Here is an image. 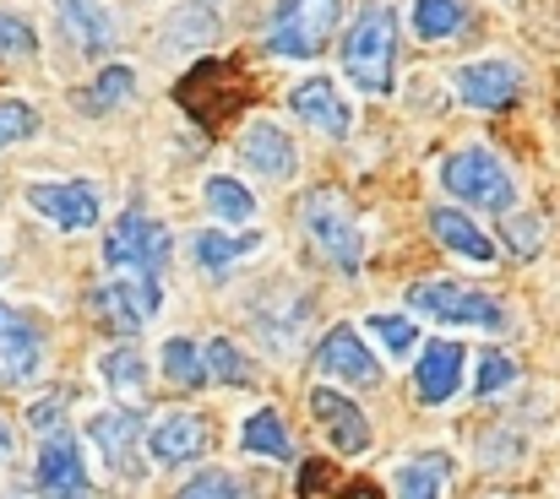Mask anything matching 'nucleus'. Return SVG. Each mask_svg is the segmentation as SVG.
Instances as JSON below:
<instances>
[{
  "label": "nucleus",
  "instance_id": "ddd939ff",
  "mask_svg": "<svg viewBox=\"0 0 560 499\" xmlns=\"http://www.w3.org/2000/svg\"><path fill=\"white\" fill-rule=\"evenodd\" d=\"M316 369L332 375V380H343V385H375V380H381V364H375L371 342L354 332V326H332V332L322 336Z\"/></svg>",
  "mask_w": 560,
  "mask_h": 499
},
{
  "label": "nucleus",
  "instance_id": "1a4fd4ad",
  "mask_svg": "<svg viewBox=\"0 0 560 499\" xmlns=\"http://www.w3.org/2000/svg\"><path fill=\"white\" fill-rule=\"evenodd\" d=\"M88 440H93L98 462H104L120 484L142 478V429H137L131 413H93V418H88Z\"/></svg>",
  "mask_w": 560,
  "mask_h": 499
},
{
  "label": "nucleus",
  "instance_id": "aec40b11",
  "mask_svg": "<svg viewBox=\"0 0 560 499\" xmlns=\"http://www.w3.org/2000/svg\"><path fill=\"white\" fill-rule=\"evenodd\" d=\"M430 234L452 250V256H463V261H479V266H490L501 250H495V239L468 217V212H457V206H435L430 212Z\"/></svg>",
  "mask_w": 560,
  "mask_h": 499
},
{
  "label": "nucleus",
  "instance_id": "6ab92c4d",
  "mask_svg": "<svg viewBox=\"0 0 560 499\" xmlns=\"http://www.w3.org/2000/svg\"><path fill=\"white\" fill-rule=\"evenodd\" d=\"M311 321V305L300 294H267V305H256V336L272 347V353H294L300 347V332Z\"/></svg>",
  "mask_w": 560,
  "mask_h": 499
},
{
  "label": "nucleus",
  "instance_id": "c85d7f7f",
  "mask_svg": "<svg viewBox=\"0 0 560 499\" xmlns=\"http://www.w3.org/2000/svg\"><path fill=\"white\" fill-rule=\"evenodd\" d=\"M463 22H468L463 0H413V33H419L424 44H446V38H457Z\"/></svg>",
  "mask_w": 560,
  "mask_h": 499
},
{
  "label": "nucleus",
  "instance_id": "9d476101",
  "mask_svg": "<svg viewBox=\"0 0 560 499\" xmlns=\"http://www.w3.org/2000/svg\"><path fill=\"white\" fill-rule=\"evenodd\" d=\"M452 87H457V98H463L468 109L495 115V109H506V104L523 93V71H517L512 60H468V66H457Z\"/></svg>",
  "mask_w": 560,
  "mask_h": 499
},
{
  "label": "nucleus",
  "instance_id": "20e7f679",
  "mask_svg": "<svg viewBox=\"0 0 560 499\" xmlns=\"http://www.w3.org/2000/svg\"><path fill=\"white\" fill-rule=\"evenodd\" d=\"M170 245H175V234L159 217H148L142 206H131V212H120V223L104 239V266H115L120 277H159L170 261Z\"/></svg>",
  "mask_w": 560,
  "mask_h": 499
},
{
  "label": "nucleus",
  "instance_id": "58836bf2",
  "mask_svg": "<svg viewBox=\"0 0 560 499\" xmlns=\"http://www.w3.org/2000/svg\"><path fill=\"white\" fill-rule=\"evenodd\" d=\"M11 451H16V435H11V424H5V418H0V462H5V456H11Z\"/></svg>",
  "mask_w": 560,
  "mask_h": 499
},
{
  "label": "nucleus",
  "instance_id": "7c9ffc66",
  "mask_svg": "<svg viewBox=\"0 0 560 499\" xmlns=\"http://www.w3.org/2000/svg\"><path fill=\"white\" fill-rule=\"evenodd\" d=\"M201 358H207V375H212V380H223V385H256V364H250L229 336H212V342L201 347Z\"/></svg>",
  "mask_w": 560,
  "mask_h": 499
},
{
  "label": "nucleus",
  "instance_id": "bb28decb",
  "mask_svg": "<svg viewBox=\"0 0 560 499\" xmlns=\"http://www.w3.org/2000/svg\"><path fill=\"white\" fill-rule=\"evenodd\" d=\"M201 201H207V212H212L223 228H234V223H250V217H256V195H250L240 179H229V174H212V179L201 185Z\"/></svg>",
  "mask_w": 560,
  "mask_h": 499
},
{
  "label": "nucleus",
  "instance_id": "0eeeda50",
  "mask_svg": "<svg viewBox=\"0 0 560 499\" xmlns=\"http://www.w3.org/2000/svg\"><path fill=\"white\" fill-rule=\"evenodd\" d=\"M88 305H93V316H98L115 336H137L153 316H159L164 294H159V277H115V283L93 288Z\"/></svg>",
  "mask_w": 560,
  "mask_h": 499
},
{
  "label": "nucleus",
  "instance_id": "c756f323",
  "mask_svg": "<svg viewBox=\"0 0 560 499\" xmlns=\"http://www.w3.org/2000/svg\"><path fill=\"white\" fill-rule=\"evenodd\" d=\"M137 93V71L131 66H104L98 76H93V87L82 93V109L88 115H109L115 104H126Z\"/></svg>",
  "mask_w": 560,
  "mask_h": 499
},
{
  "label": "nucleus",
  "instance_id": "f257e3e1",
  "mask_svg": "<svg viewBox=\"0 0 560 499\" xmlns=\"http://www.w3.org/2000/svg\"><path fill=\"white\" fill-rule=\"evenodd\" d=\"M392 60H397V11L365 5L354 16V27H343V76L360 93L386 98L392 93Z\"/></svg>",
  "mask_w": 560,
  "mask_h": 499
},
{
  "label": "nucleus",
  "instance_id": "f03ea898",
  "mask_svg": "<svg viewBox=\"0 0 560 499\" xmlns=\"http://www.w3.org/2000/svg\"><path fill=\"white\" fill-rule=\"evenodd\" d=\"M343 22V0H272L267 11V55L316 60Z\"/></svg>",
  "mask_w": 560,
  "mask_h": 499
},
{
  "label": "nucleus",
  "instance_id": "473e14b6",
  "mask_svg": "<svg viewBox=\"0 0 560 499\" xmlns=\"http://www.w3.org/2000/svg\"><path fill=\"white\" fill-rule=\"evenodd\" d=\"M517 385V364L506 353H479V369H474V391L479 396H501Z\"/></svg>",
  "mask_w": 560,
  "mask_h": 499
},
{
  "label": "nucleus",
  "instance_id": "72a5a7b5",
  "mask_svg": "<svg viewBox=\"0 0 560 499\" xmlns=\"http://www.w3.org/2000/svg\"><path fill=\"white\" fill-rule=\"evenodd\" d=\"M180 499H245V484H240V473H223V467H212V473H201V478H190Z\"/></svg>",
  "mask_w": 560,
  "mask_h": 499
},
{
  "label": "nucleus",
  "instance_id": "e433bc0d",
  "mask_svg": "<svg viewBox=\"0 0 560 499\" xmlns=\"http://www.w3.org/2000/svg\"><path fill=\"white\" fill-rule=\"evenodd\" d=\"M506 239H512V256L534 261L539 256V239H545V223L539 217H523V212H506Z\"/></svg>",
  "mask_w": 560,
  "mask_h": 499
},
{
  "label": "nucleus",
  "instance_id": "4468645a",
  "mask_svg": "<svg viewBox=\"0 0 560 499\" xmlns=\"http://www.w3.org/2000/svg\"><path fill=\"white\" fill-rule=\"evenodd\" d=\"M311 413H316V424L327 429V440H332L343 456L371 451V418H365L349 396H338L332 385H316V391H311Z\"/></svg>",
  "mask_w": 560,
  "mask_h": 499
},
{
  "label": "nucleus",
  "instance_id": "f3484780",
  "mask_svg": "<svg viewBox=\"0 0 560 499\" xmlns=\"http://www.w3.org/2000/svg\"><path fill=\"white\" fill-rule=\"evenodd\" d=\"M463 391V347L457 342H430L413 364V396L424 407H441Z\"/></svg>",
  "mask_w": 560,
  "mask_h": 499
},
{
  "label": "nucleus",
  "instance_id": "a211bd4d",
  "mask_svg": "<svg viewBox=\"0 0 560 499\" xmlns=\"http://www.w3.org/2000/svg\"><path fill=\"white\" fill-rule=\"evenodd\" d=\"M148 451H153V462H164V467L196 462V456L207 451V424H201V413H164V418L153 424V435H148Z\"/></svg>",
  "mask_w": 560,
  "mask_h": 499
},
{
  "label": "nucleus",
  "instance_id": "39448f33",
  "mask_svg": "<svg viewBox=\"0 0 560 499\" xmlns=\"http://www.w3.org/2000/svg\"><path fill=\"white\" fill-rule=\"evenodd\" d=\"M441 185H446L457 201L479 206V212H512V206H517V185H512L506 164H501L490 147H463V153H452V158L441 164Z\"/></svg>",
  "mask_w": 560,
  "mask_h": 499
},
{
  "label": "nucleus",
  "instance_id": "4c0bfd02",
  "mask_svg": "<svg viewBox=\"0 0 560 499\" xmlns=\"http://www.w3.org/2000/svg\"><path fill=\"white\" fill-rule=\"evenodd\" d=\"M60 413H66V391H55V396H38V402L27 407V424H33L38 435H55V429H60Z\"/></svg>",
  "mask_w": 560,
  "mask_h": 499
},
{
  "label": "nucleus",
  "instance_id": "f704fd0d",
  "mask_svg": "<svg viewBox=\"0 0 560 499\" xmlns=\"http://www.w3.org/2000/svg\"><path fill=\"white\" fill-rule=\"evenodd\" d=\"M33 131H38V115H33L22 98H5V104H0V153L16 147V142H27Z\"/></svg>",
  "mask_w": 560,
  "mask_h": 499
},
{
  "label": "nucleus",
  "instance_id": "4be33fe9",
  "mask_svg": "<svg viewBox=\"0 0 560 499\" xmlns=\"http://www.w3.org/2000/svg\"><path fill=\"white\" fill-rule=\"evenodd\" d=\"M261 250V234H229V228H201L196 239H190V256H196V266L201 272H212V277H223V272H234L240 261H250Z\"/></svg>",
  "mask_w": 560,
  "mask_h": 499
},
{
  "label": "nucleus",
  "instance_id": "6e6552de",
  "mask_svg": "<svg viewBox=\"0 0 560 499\" xmlns=\"http://www.w3.org/2000/svg\"><path fill=\"white\" fill-rule=\"evenodd\" d=\"M33 212L44 223H55L60 234H88L98 217H104V190L93 179H49V185H33L27 190Z\"/></svg>",
  "mask_w": 560,
  "mask_h": 499
},
{
  "label": "nucleus",
  "instance_id": "423d86ee",
  "mask_svg": "<svg viewBox=\"0 0 560 499\" xmlns=\"http://www.w3.org/2000/svg\"><path fill=\"white\" fill-rule=\"evenodd\" d=\"M408 310L430 316L441 326H479V332H506V310L485 294V288H463V283H413L408 288Z\"/></svg>",
  "mask_w": 560,
  "mask_h": 499
},
{
  "label": "nucleus",
  "instance_id": "7ed1b4c3",
  "mask_svg": "<svg viewBox=\"0 0 560 499\" xmlns=\"http://www.w3.org/2000/svg\"><path fill=\"white\" fill-rule=\"evenodd\" d=\"M300 223H305V239L322 250L327 266H338L343 277H354V272L365 266V234H360V223H354V212H349V201H343L338 190L305 195Z\"/></svg>",
  "mask_w": 560,
  "mask_h": 499
},
{
  "label": "nucleus",
  "instance_id": "f8f14e48",
  "mask_svg": "<svg viewBox=\"0 0 560 499\" xmlns=\"http://www.w3.org/2000/svg\"><path fill=\"white\" fill-rule=\"evenodd\" d=\"M44 364V336L33 326V316H22L16 305H0V385H27Z\"/></svg>",
  "mask_w": 560,
  "mask_h": 499
},
{
  "label": "nucleus",
  "instance_id": "412c9836",
  "mask_svg": "<svg viewBox=\"0 0 560 499\" xmlns=\"http://www.w3.org/2000/svg\"><path fill=\"white\" fill-rule=\"evenodd\" d=\"M55 11H60L66 38H71L82 55H104V49L115 44V16H109L104 0H55Z\"/></svg>",
  "mask_w": 560,
  "mask_h": 499
},
{
  "label": "nucleus",
  "instance_id": "a878e982",
  "mask_svg": "<svg viewBox=\"0 0 560 499\" xmlns=\"http://www.w3.org/2000/svg\"><path fill=\"white\" fill-rule=\"evenodd\" d=\"M240 445H245L250 456H267V462H289V456H294V440H289L278 407H256V413L245 418V429H240Z\"/></svg>",
  "mask_w": 560,
  "mask_h": 499
},
{
  "label": "nucleus",
  "instance_id": "9b49d317",
  "mask_svg": "<svg viewBox=\"0 0 560 499\" xmlns=\"http://www.w3.org/2000/svg\"><path fill=\"white\" fill-rule=\"evenodd\" d=\"M240 158L267 185H289L300 174V153H294V142H289V131L278 120H250L245 136H240Z\"/></svg>",
  "mask_w": 560,
  "mask_h": 499
},
{
  "label": "nucleus",
  "instance_id": "c9c22d12",
  "mask_svg": "<svg viewBox=\"0 0 560 499\" xmlns=\"http://www.w3.org/2000/svg\"><path fill=\"white\" fill-rule=\"evenodd\" d=\"M33 49H38V33L16 11H0V60H27Z\"/></svg>",
  "mask_w": 560,
  "mask_h": 499
},
{
  "label": "nucleus",
  "instance_id": "393cba45",
  "mask_svg": "<svg viewBox=\"0 0 560 499\" xmlns=\"http://www.w3.org/2000/svg\"><path fill=\"white\" fill-rule=\"evenodd\" d=\"M218 38V11H212V0H190V5H175L170 11V33H164V44L170 49H201V44H212Z\"/></svg>",
  "mask_w": 560,
  "mask_h": 499
},
{
  "label": "nucleus",
  "instance_id": "cd10ccee",
  "mask_svg": "<svg viewBox=\"0 0 560 499\" xmlns=\"http://www.w3.org/2000/svg\"><path fill=\"white\" fill-rule=\"evenodd\" d=\"M159 364H164V380H175L180 391H201L212 375H207V358H201V347L190 342V336H170L164 342V353H159Z\"/></svg>",
  "mask_w": 560,
  "mask_h": 499
},
{
  "label": "nucleus",
  "instance_id": "5701e85b",
  "mask_svg": "<svg viewBox=\"0 0 560 499\" xmlns=\"http://www.w3.org/2000/svg\"><path fill=\"white\" fill-rule=\"evenodd\" d=\"M98 375H104V385H109V396H115L120 407H142V402H148V358H142L131 342L109 347V353L98 358Z\"/></svg>",
  "mask_w": 560,
  "mask_h": 499
},
{
  "label": "nucleus",
  "instance_id": "dca6fc26",
  "mask_svg": "<svg viewBox=\"0 0 560 499\" xmlns=\"http://www.w3.org/2000/svg\"><path fill=\"white\" fill-rule=\"evenodd\" d=\"M38 489L49 499H77L88 489V462H82V445L71 435H44V451H38Z\"/></svg>",
  "mask_w": 560,
  "mask_h": 499
},
{
  "label": "nucleus",
  "instance_id": "2eb2a0df",
  "mask_svg": "<svg viewBox=\"0 0 560 499\" xmlns=\"http://www.w3.org/2000/svg\"><path fill=\"white\" fill-rule=\"evenodd\" d=\"M289 109H294L311 131H322V136H349V126H354L349 104L338 98V87H332L327 76H305V82H294V87H289Z\"/></svg>",
  "mask_w": 560,
  "mask_h": 499
},
{
  "label": "nucleus",
  "instance_id": "b1692460",
  "mask_svg": "<svg viewBox=\"0 0 560 499\" xmlns=\"http://www.w3.org/2000/svg\"><path fill=\"white\" fill-rule=\"evenodd\" d=\"M452 484V456L446 451H419L397 467V499H441Z\"/></svg>",
  "mask_w": 560,
  "mask_h": 499
},
{
  "label": "nucleus",
  "instance_id": "2f4dec72",
  "mask_svg": "<svg viewBox=\"0 0 560 499\" xmlns=\"http://www.w3.org/2000/svg\"><path fill=\"white\" fill-rule=\"evenodd\" d=\"M365 332H371L392 358H408V353L419 347V326H413L408 316H371V321H365Z\"/></svg>",
  "mask_w": 560,
  "mask_h": 499
}]
</instances>
